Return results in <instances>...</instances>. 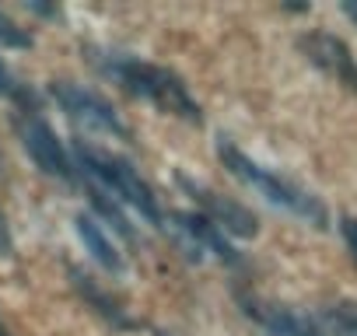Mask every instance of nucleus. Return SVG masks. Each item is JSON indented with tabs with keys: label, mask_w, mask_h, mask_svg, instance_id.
Returning a JSON list of instances; mask_svg holds the SVG:
<instances>
[{
	"label": "nucleus",
	"mask_w": 357,
	"mask_h": 336,
	"mask_svg": "<svg viewBox=\"0 0 357 336\" xmlns=\"http://www.w3.org/2000/svg\"><path fill=\"white\" fill-rule=\"evenodd\" d=\"M50 98L63 109V116L81 126L84 133H102V137H112V140H130V126L112 112V105L105 98H98L95 91L81 88V84H70V81H53L50 84Z\"/></svg>",
	"instance_id": "nucleus-7"
},
{
	"label": "nucleus",
	"mask_w": 357,
	"mask_h": 336,
	"mask_svg": "<svg viewBox=\"0 0 357 336\" xmlns=\"http://www.w3.org/2000/svg\"><path fill=\"white\" fill-rule=\"evenodd\" d=\"M0 98H8L11 105H18V112H32V109H39V91L32 88V84H25L15 70H11V63L0 56Z\"/></svg>",
	"instance_id": "nucleus-12"
},
{
	"label": "nucleus",
	"mask_w": 357,
	"mask_h": 336,
	"mask_svg": "<svg viewBox=\"0 0 357 336\" xmlns=\"http://www.w3.org/2000/svg\"><path fill=\"white\" fill-rule=\"evenodd\" d=\"M242 305L273 336H357V305H326L315 312H298L259 298H242Z\"/></svg>",
	"instance_id": "nucleus-4"
},
{
	"label": "nucleus",
	"mask_w": 357,
	"mask_h": 336,
	"mask_svg": "<svg viewBox=\"0 0 357 336\" xmlns=\"http://www.w3.org/2000/svg\"><path fill=\"white\" fill-rule=\"evenodd\" d=\"M74 231L84 245V252L109 273H123L126 270V259H123V249L116 242V235L95 217V214H77L74 217Z\"/></svg>",
	"instance_id": "nucleus-10"
},
{
	"label": "nucleus",
	"mask_w": 357,
	"mask_h": 336,
	"mask_svg": "<svg viewBox=\"0 0 357 336\" xmlns=\"http://www.w3.org/2000/svg\"><path fill=\"white\" fill-rule=\"evenodd\" d=\"M70 154L81 172V190H95V193L109 197L116 207L140 214V221H147L151 228H165V211H161L154 190L140 179L133 161H126L123 154L105 151L91 140H77L70 147Z\"/></svg>",
	"instance_id": "nucleus-2"
},
{
	"label": "nucleus",
	"mask_w": 357,
	"mask_h": 336,
	"mask_svg": "<svg viewBox=\"0 0 357 336\" xmlns=\"http://www.w3.org/2000/svg\"><path fill=\"white\" fill-rule=\"evenodd\" d=\"M70 280H74V287H77V294L84 298V305L88 308H95L112 329H137V322L130 319V312L123 308V301L119 298H112L109 291H102L88 273H81V270H70Z\"/></svg>",
	"instance_id": "nucleus-11"
},
{
	"label": "nucleus",
	"mask_w": 357,
	"mask_h": 336,
	"mask_svg": "<svg viewBox=\"0 0 357 336\" xmlns=\"http://www.w3.org/2000/svg\"><path fill=\"white\" fill-rule=\"evenodd\" d=\"M0 336H11V329H8L4 322H0Z\"/></svg>",
	"instance_id": "nucleus-17"
},
{
	"label": "nucleus",
	"mask_w": 357,
	"mask_h": 336,
	"mask_svg": "<svg viewBox=\"0 0 357 336\" xmlns=\"http://www.w3.org/2000/svg\"><path fill=\"white\" fill-rule=\"evenodd\" d=\"M15 133L22 140V147L29 151V158L36 161V168L43 176L63 183V186H81V172H77V161L70 154V147L56 137V130L43 119L39 109L32 112H15Z\"/></svg>",
	"instance_id": "nucleus-5"
},
{
	"label": "nucleus",
	"mask_w": 357,
	"mask_h": 336,
	"mask_svg": "<svg viewBox=\"0 0 357 336\" xmlns=\"http://www.w3.org/2000/svg\"><path fill=\"white\" fill-rule=\"evenodd\" d=\"M218 158H221V165L228 168L231 179H238L245 190H252V193L263 197L266 204L287 211L291 217H298V221H305V224H312V228H326V224H329V211L322 207L319 197H312L308 190H301L298 183H291L287 176L273 172V168L259 165L256 158H249V154H245L238 144H231L228 137L218 140Z\"/></svg>",
	"instance_id": "nucleus-3"
},
{
	"label": "nucleus",
	"mask_w": 357,
	"mask_h": 336,
	"mask_svg": "<svg viewBox=\"0 0 357 336\" xmlns=\"http://www.w3.org/2000/svg\"><path fill=\"white\" fill-rule=\"evenodd\" d=\"M343 15H347V18L357 25V0H347V4H343Z\"/></svg>",
	"instance_id": "nucleus-16"
},
{
	"label": "nucleus",
	"mask_w": 357,
	"mask_h": 336,
	"mask_svg": "<svg viewBox=\"0 0 357 336\" xmlns=\"http://www.w3.org/2000/svg\"><path fill=\"white\" fill-rule=\"evenodd\" d=\"M15 249V238H11V224L4 217V211H0V256H8Z\"/></svg>",
	"instance_id": "nucleus-15"
},
{
	"label": "nucleus",
	"mask_w": 357,
	"mask_h": 336,
	"mask_svg": "<svg viewBox=\"0 0 357 336\" xmlns=\"http://www.w3.org/2000/svg\"><path fill=\"white\" fill-rule=\"evenodd\" d=\"M88 60H91V67H95L105 81H112V84H116L119 91H126L130 98L147 102V105H154L158 112L175 116V119H183V123H193V126L204 123L200 102L190 95L186 81L178 77L175 70H168V67H161V63H151V60H140V56H133V53L98 49V46L88 49Z\"/></svg>",
	"instance_id": "nucleus-1"
},
{
	"label": "nucleus",
	"mask_w": 357,
	"mask_h": 336,
	"mask_svg": "<svg viewBox=\"0 0 357 336\" xmlns=\"http://www.w3.org/2000/svg\"><path fill=\"white\" fill-rule=\"evenodd\" d=\"M29 46H32V36L0 11V49H29Z\"/></svg>",
	"instance_id": "nucleus-13"
},
{
	"label": "nucleus",
	"mask_w": 357,
	"mask_h": 336,
	"mask_svg": "<svg viewBox=\"0 0 357 336\" xmlns=\"http://www.w3.org/2000/svg\"><path fill=\"white\" fill-rule=\"evenodd\" d=\"M298 49L305 53V60L312 67H319L326 77H333L336 84L357 91V60L350 53V46L333 36V32H308L298 39Z\"/></svg>",
	"instance_id": "nucleus-9"
},
{
	"label": "nucleus",
	"mask_w": 357,
	"mask_h": 336,
	"mask_svg": "<svg viewBox=\"0 0 357 336\" xmlns=\"http://www.w3.org/2000/svg\"><path fill=\"white\" fill-rule=\"evenodd\" d=\"M175 183L183 186V193L193 197V204L200 207L197 214H204L211 224H218L228 238H256L259 221H256V214L249 207L235 204L231 197H225V193H218V190H211V186H204V183H197V179H190L183 172L175 176Z\"/></svg>",
	"instance_id": "nucleus-8"
},
{
	"label": "nucleus",
	"mask_w": 357,
	"mask_h": 336,
	"mask_svg": "<svg viewBox=\"0 0 357 336\" xmlns=\"http://www.w3.org/2000/svg\"><path fill=\"white\" fill-rule=\"evenodd\" d=\"M165 231H172L175 242L183 245V252L193 256V259H207L211 256V259H218V263H225L231 270H238L245 263L242 252L231 245V238L218 224H211L204 214H197V211H172V214H165Z\"/></svg>",
	"instance_id": "nucleus-6"
},
{
	"label": "nucleus",
	"mask_w": 357,
	"mask_h": 336,
	"mask_svg": "<svg viewBox=\"0 0 357 336\" xmlns=\"http://www.w3.org/2000/svg\"><path fill=\"white\" fill-rule=\"evenodd\" d=\"M340 235H343V242H347V252H350L354 263H357V217H343V221H340Z\"/></svg>",
	"instance_id": "nucleus-14"
},
{
	"label": "nucleus",
	"mask_w": 357,
	"mask_h": 336,
	"mask_svg": "<svg viewBox=\"0 0 357 336\" xmlns=\"http://www.w3.org/2000/svg\"><path fill=\"white\" fill-rule=\"evenodd\" d=\"M161 336H175V333H161Z\"/></svg>",
	"instance_id": "nucleus-18"
}]
</instances>
